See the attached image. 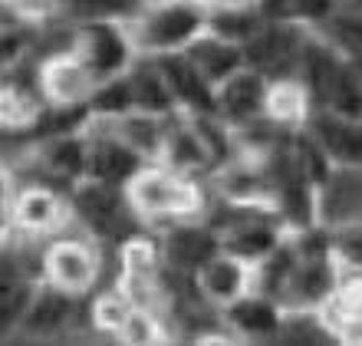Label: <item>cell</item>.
I'll list each match as a JSON object with an SVG mask.
<instances>
[{"instance_id": "3957f363", "label": "cell", "mask_w": 362, "mask_h": 346, "mask_svg": "<svg viewBox=\"0 0 362 346\" xmlns=\"http://www.w3.org/2000/svg\"><path fill=\"white\" fill-rule=\"evenodd\" d=\"M73 208L95 234L103 238H135L132 234V204H129V195L119 192V185H105V182H89L76 185L73 192Z\"/></svg>"}, {"instance_id": "e575fe53", "label": "cell", "mask_w": 362, "mask_h": 346, "mask_svg": "<svg viewBox=\"0 0 362 346\" xmlns=\"http://www.w3.org/2000/svg\"><path fill=\"white\" fill-rule=\"evenodd\" d=\"M204 10H244V7H257L260 0H194Z\"/></svg>"}, {"instance_id": "cb8c5ba5", "label": "cell", "mask_w": 362, "mask_h": 346, "mask_svg": "<svg viewBox=\"0 0 362 346\" xmlns=\"http://www.w3.org/2000/svg\"><path fill=\"white\" fill-rule=\"evenodd\" d=\"M208 30L221 40H230L244 47L250 37H257L264 30V20H260L257 7H244V10H214L208 17Z\"/></svg>"}, {"instance_id": "603a6c76", "label": "cell", "mask_w": 362, "mask_h": 346, "mask_svg": "<svg viewBox=\"0 0 362 346\" xmlns=\"http://www.w3.org/2000/svg\"><path fill=\"white\" fill-rule=\"evenodd\" d=\"M264 113L274 119V122H303L306 113H310V93H306L303 83H293V79H276L274 86L267 89V99H264Z\"/></svg>"}, {"instance_id": "83f0119b", "label": "cell", "mask_w": 362, "mask_h": 346, "mask_svg": "<svg viewBox=\"0 0 362 346\" xmlns=\"http://www.w3.org/2000/svg\"><path fill=\"white\" fill-rule=\"evenodd\" d=\"M129 313H132V300L125 294H103L93 304V323L105 333H119Z\"/></svg>"}, {"instance_id": "f546056e", "label": "cell", "mask_w": 362, "mask_h": 346, "mask_svg": "<svg viewBox=\"0 0 362 346\" xmlns=\"http://www.w3.org/2000/svg\"><path fill=\"white\" fill-rule=\"evenodd\" d=\"M122 274L155 277V244L145 238H129L122 248Z\"/></svg>"}, {"instance_id": "5b68a950", "label": "cell", "mask_w": 362, "mask_h": 346, "mask_svg": "<svg viewBox=\"0 0 362 346\" xmlns=\"http://www.w3.org/2000/svg\"><path fill=\"white\" fill-rule=\"evenodd\" d=\"M132 33L129 27H115L109 20H93L79 33V57L93 69L95 79H115L129 67L132 57Z\"/></svg>"}, {"instance_id": "8d00e7d4", "label": "cell", "mask_w": 362, "mask_h": 346, "mask_svg": "<svg viewBox=\"0 0 362 346\" xmlns=\"http://www.w3.org/2000/svg\"><path fill=\"white\" fill-rule=\"evenodd\" d=\"M353 69H356V76H359V83H362V59H356V67H353Z\"/></svg>"}, {"instance_id": "8992f818", "label": "cell", "mask_w": 362, "mask_h": 346, "mask_svg": "<svg viewBox=\"0 0 362 346\" xmlns=\"http://www.w3.org/2000/svg\"><path fill=\"white\" fill-rule=\"evenodd\" d=\"M47 280L53 287L83 297L99 280V258L83 241H57L47 250Z\"/></svg>"}, {"instance_id": "277c9868", "label": "cell", "mask_w": 362, "mask_h": 346, "mask_svg": "<svg viewBox=\"0 0 362 346\" xmlns=\"http://www.w3.org/2000/svg\"><path fill=\"white\" fill-rule=\"evenodd\" d=\"M316 218L326 228L362 224V165H333L316 192Z\"/></svg>"}, {"instance_id": "8fae6325", "label": "cell", "mask_w": 362, "mask_h": 346, "mask_svg": "<svg viewBox=\"0 0 362 346\" xmlns=\"http://www.w3.org/2000/svg\"><path fill=\"white\" fill-rule=\"evenodd\" d=\"M221 250H224V244L218 234L208 228H198V224H181V228L165 234V260L178 274L201 270Z\"/></svg>"}, {"instance_id": "30bf717a", "label": "cell", "mask_w": 362, "mask_h": 346, "mask_svg": "<svg viewBox=\"0 0 362 346\" xmlns=\"http://www.w3.org/2000/svg\"><path fill=\"white\" fill-rule=\"evenodd\" d=\"M303 37L293 23H264L257 37H250L244 43V63L247 67H257L260 73H276L284 69L290 59H300L303 57Z\"/></svg>"}, {"instance_id": "484cf974", "label": "cell", "mask_w": 362, "mask_h": 346, "mask_svg": "<svg viewBox=\"0 0 362 346\" xmlns=\"http://www.w3.org/2000/svg\"><path fill=\"white\" fill-rule=\"evenodd\" d=\"M89 109L103 119H119V115L132 113L135 109V93H132V79L129 76H115L105 79L103 86L89 96Z\"/></svg>"}, {"instance_id": "7c38bea8", "label": "cell", "mask_w": 362, "mask_h": 346, "mask_svg": "<svg viewBox=\"0 0 362 346\" xmlns=\"http://www.w3.org/2000/svg\"><path fill=\"white\" fill-rule=\"evenodd\" d=\"M333 287H336V267L329 264V254L300 258L280 297L296 304V307H316V304H323L333 294Z\"/></svg>"}, {"instance_id": "d590c367", "label": "cell", "mask_w": 362, "mask_h": 346, "mask_svg": "<svg viewBox=\"0 0 362 346\" xmlns=\"http://www.w3.org/2000/svg\"><path fill=\"white\" fill-rule=\"evenodd\" d=\"M260 7L267 13H284V7H290V0H260Z\"/></svg>"}, {"instance_id": "f1b7e54d", "label": "cell", "mask_w": 362, "mask_h": 346, "mask_svg": "<svg viewBox=\"0 0 362 346\" xmlns=\"http://www.w3.org/2000/svg\"><path fill=\"white\" fill-rule=\"evenodd\" d=\"M119 340L122 343H155V340H162L155 313H148V307H132V313L125 317L122 330H119Z\"/></svg>"}, {"instance_id": "4dcf8cb0", "label": "cell", "mask_w": 362, "mask_h": 346, "mask_svg": "<svg viewBox=\"0 0 362 346\" xmlns=\"http://www.w3.org/2000/svg\"><path fill=\"white\" fill-rule=\"evenodd\" d=\"M135 0H73L76 13L83 17H93V20H105V17H115V13H129Z\"/></svg>"}, {"instance_id": "52a82bcc", "label": "cell", "mask_w": 362, "mask_h": 346, "mask_svg": "<svg viewBox=\"0 0 362 346\" xmlns=\"http://www.w3.org/2000/svg\"><path fill=\"white\" fill-rule=\"evenodd\" d=\"M95 76L83 63V57H49L40 69V89L53 106H79L86 96H93Z\"/></svg>"}, {"instance_id": "ba28073f", "label": "cell", "mask_w": 362, "mask_h": 346, "mask_svg": "<svg viewBox=\"0 0 362 346\" xmlns=\"http://www.w3.org/2000/svg\"><path fill=\"white\" fill-rule=\"evenodd\" d=\"M250 280H254V267L244 258H234L228 250H221L198 270V290L201 297H208L218 307H230L234 300L247 294Z\"/></svg>"}, {"instance_id": "ac0fdd59", "label": "cell", "mask_w": 362, "mask_h": 346, "mask_svg": "<svg viewBox=\"0 0 362 346\" xmlns=\"http://www.w3.org/2000/svg\"><path fill=\"white\" fill-rule=\"evenodd\" d=\"M10 214H13L17 228L40 234V231L57 228L66 212H63V204H59L57 195L47 192V188H23V192L17 195L13 208H10Z\"/></svg>"}, {"instance_id": "d6986e66", "label": "cell", "mask_w": 362, "mask_h": 346, "mask_svg": "<svg viewBox=\"0 0 362 346\" xmlns=\"http://www.w3.org/2000/svg\"><path fill=\"white\" fill-rule=\"evenodd\" d=\"M228 320L247 337H274L280 333V313L267 294H244L228 307Z\"/></svg>"}, {"instance_id": "7a4b0ae2", "label": "cell", "mask_w": 362, "mask_h": 346, "mask_svg": "<svg viewBox=\"0 0 362 346\" xmlns=\"http://www.w3.org/2000/svg\"><path fill=\"white\" fill-rule=\"evenodd\" d=\"M129 204L145 218H181L201 208V192L168 168H142L125 185Z\"/></svg>"}, {"instance_id": "e0dca14e", "label": "cell", "mask_w": 362, "mask_h": 346, "mask_svg": "<svg viewBox=\"0 0 362 346\" xmlns=\"http://www.w3.org/2000/svg\"><path fill=\"white\" fill-rule=\"evenodd\" d=\"M69 317H73V294H66V290H59L49 284L47 290L33 294L27 313H23V327H27L30 333L49 337V333H57V330L66 327Z\"/></svg>"}, {"instance_id": "4fadbf2b", "label": "cell", "mask_w": 362, "mask_h": 346, "mask_svg": "<svg viewBox=\"0 0 362 346\" xmlns=\"http://www.w3.org/2000/svg\"><path fill=\"white\" fill-rule=\"evenodd\" d=\"M158 67H162L175 99H181L185 106L198 109V113H208V109L218 106L214 86H211L208 79H204V73L188 59V53H162Z\"/></svg>"}, {"instance_id": "ffe728a7", "label": "cell", "mask_w": 362, "mask_h": 346, "mask_svg": "<svg viewBox=\"0 0 362 346\" xmlns=\"http://www.w3.org/2000/svg\"><path fill=\"white\" fill-rule=\"evenodd\" d=\"M109 122L115 125V139H122L129 149H135V152L142 155H158L165 149V129L158 125V119H155L152 113H142V109H132V113L119 115V119H109Z\"/></svg>"}, {"instance_id": "4316f807", "label": "cell", "mask_w": 362, "mask_h": 346, "mask_svg": "<svg viewBox=\"0 0 362 346\" xmlns=\"http://www.w3.org/2000/svg\"><path fill=\"white\" fill-rule=\"evenodd\" d=\"M280 337L290 340V343H326V340H333L336 333L329 330L323 317H313V313H293V317L280 320Z\"/></svg>"}, {"instance_id": "d4e9b609", "label": "cell", "mask_w": 362, "mask_h": 346, "mask_svg": "<svg viewBox=\"0 0 362 346\" xmlns=\"http://www.w3.org/2000/svg\"><path fill=\"white\" fill-rule=\"evenodd\" d=\"M86 162H89V149L79 139H73V135H57L43 149V165L53 175H63V178L86 172Z\"/></svg>"}, {"instance_id": "7402d4cb", "label": "cell", "mask_w": 362, "mask_h": 346, "mask_svg": "<svg viewBox=\"0 0 362 346\" xmlns=\"http://www.w3.org/2000/svg\"><path fill=\"white\" fill-rule=\"evenodd\" d=\"M132 79V93H135V109H142V113H168L175 103V93L168 86V79H165L162 67L158 63H139V67L129 73Z\"/></svg>"}, {"instance_id": "9a60e30c", "label": "cell", "mask_w": 362, "mask_h": 346, "mask_svg": "<svg viewBox=\"0 0 362 346\" xmlns=\"http://www.w3.org/2000/svg\"><path fill=\"white\" fill-rule=\"evenodd\" d=\"M188 59L204 73L211 86H221L228 76H234L240 67H244V50L230 40H221L214 33H201L188 50Z\"/></svg>"}, {"instance_id": "44dd1931", "label": "cell", "mask_w": 362, "mask_h": 346, "mask_svg": "<svg viewBox=\"0 0 362 346\" xmlns=\"http://www.w3.org/2000/svg\"><path fill=\"white\" fill-rule=\"evenodd\" d=\"M165 162L178 168V172H191V168H204L214 158V152L208 149L204 135L194 125H175L172 132L165 135Z\"/></svg>"}, {"instance_id": "9c48e42d", "label": "cell", "mask_w": 362, "mask_h": 346, "mask_svg": "<svg viewBox=\"0 0 362 346\" xmlns=\"http://www.w3.org/2000/svg\"><path fill=\"white\" fill-rule=\"evenodd\" d=\"M310 135L329 155L333 165H362V122L346 119L329 109L310 115Z\"/></svg>"}, {"instance_id": "6da1fadb", "label": "cell", "mask_w": 362, "mask_h": 346, "mask_svg": "<svg viewBox=\"0 0 362 346\" xmlns=\"http://www.w3.org/2000/svg\"><path fill=\"white\" fill-rule=\"evenodd\" d=\"M204 30H208L204 7H198L194 0H165L145 10L129 27V33L139 50L175 53V50H188Z\"/></svg>"}, {"instance_id": "d6a6232c", "label": "cell", "mask_w": 362, "mask_h": 346, "mask_svg": "<svg viewBox=\"0 0 362 346\" xmlns=\"http://www.w3.org/2000/svg\"><path fill=\"white\" fill-rule=\"evenodd\" d=\"M20 20H47L57 13V0H4Z\"/></svg>"}, {"instance_id": "1f68e13d", "label": "cell", "mask_w": 362, "mask_h": 346, "mask_svg": "<svg viewBox=\"0 0 362 346\" xmlns=\"http://www.w3.org/2000/svg\"><path fill=\"white\" fill-rule=\"evenodd\" d=\"M336 254H339L346 264L362 267V224H356V228H339V234H336Z\"/></svg>"}, {"instance_id": "5bb4252c", "label": "cell", "mask_w": 362, "mask_h": 346, "mask_svg": "<svg viewBox=\"0 0 362 346\" xmlns=\"http://www.w3.org/2000/svg\"><path fill=\"white\" fill-rule=\"evenodd\" d=\"M139 162H142V155L135 152V149H129L122 139H115V135H103L99 142L89 145L86 172H89V178H95V182L129 185L135 175L142 172Z\"/></svg>"}, {"instance_id": "836d02e7", "label": "cell", "mask_w": 362, "mask_h": 346, "mask_svg": "<svg viewBox=\"0 0 362 346\" xmlns=\"http://www.w3.org/2000/svg\"><path fill=\"white\" fill-rule=\"evenodd\" d=\"M290 10L296 17H310V20H323L333 10V0H290Z\"/></svg>"}, {"instance_id": "2e32d148", "label": "cell", "mask_w": 362, "mask_h": 346, "mask_svg": "<svg viewBox=\"0 0 362 346\" xmlns=\"http://www.w3.org/2000/svg\"><path fill=\"white\" fill-rule=\"evenodd\" d=\"M214 96H218V106L224 115H230L234 122H250V119L264 109L267 89H264L260 73L238 69V73L228 76L221 86H214Z\"/></svg>"}]
</instances>
